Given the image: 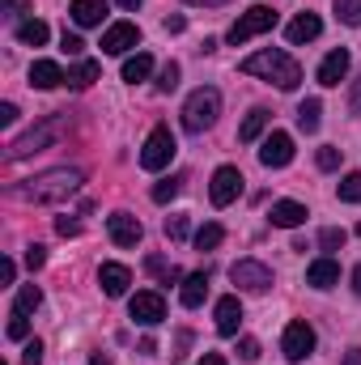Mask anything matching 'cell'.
Listing matches in <instances>:
<instances>
[{
    "mask_svg": "<svg viewBox=\"0 0 361 365\" xmlns=\"http://www.w3.org/2000/svg\"><path fill=\"white\" fill-rule=\"evenodd\" d=\"M81 182H86V170H77V166H56V170L34 175V179L13 182L9 195H13V200H26V204H60V200L77 195Z\"/></svg>",
    "mask_w": 361,
    "mask_h": 365,
    "instance_id": "6da1fadb",
    "label": "cell"
},
{
    "mask_svg": "<svg viewBox=\"0 0 361 365\" xmlns=\"http://www.w3.org/2000/svg\"><path fill=\"white\" fill-rule=\"evenodd\" d=\"M243 73L247 77H264L276 90H298V81H302V64L289 51H276V47H264V51L247 56L243 60Z\"/></svg>",
    "mask_w": 361,
    "mask_h": 365,
    "instance_id": "7a4b0ae2",
    "label": "cell"
},
{
    "mask_svg": "<svg viewBox=\"0 0 361 365\" xmlns=\"http://www.w3.org/2000/svg\"><path fill=\"white\" fill-rule=\"evenodd\" d=\"M64 132H68V115H51V119H43L39 128H30L26 136H17V140L4 149V162H21V158H30V153H43V149L56 145Z\"/></svg>",
    "mask_w": 361,
    "mask_h": 365,
    "instance_id": "3957f363",
    "label": "cell"
},
{
    "mask_svg": "<svg viewBox=\"0 0 361 365\" xmlns=\"http://www.w3.org/2000/svg\"><path fill=\"white\" fill-rule=\"evenodd\" d=\"M217 115H221V93L213 90V86H200L195 93H187V102H183V128L187 132L213 128Z\"/></svg>",
    "mask_w": 361,
    "mask_h": 365,
    "instance_id": "277c9868",
    "label": "cell"
},
{
    "mask_svg": "<svg viewBox=\"0 0 361 365\" xmlns=\"http://www.w3.org/2000/svg\"><path fill=\"white\" fill-rule=\"evenodd\" d=\"M175 153H179L175 132H171V128H153V132L145 136V145H141V166H145V170H166V166L175 162Z\"/></svg>",
    "mask_w": 361,
    "mask_h": 365,
    "instance_id": "5b68a950",
    "label": "cell"
},
{
    "mask_svg": "<svg viewBox=\"0 0 361 365\" xmlns=\"http://www.w3.org/2000/svg\"><path fill=\"white\" fill-rule=\"evenodd\" d=\"M272 26H276V13H272V9H264V4H255V9H247V13L230 26V34H225V38H230L234 47H243V43H251V38L268 34Z\"/></svg>",
    "mask_w": 361,
    "mask_h": 365,
    "instance_id": "8992f818",
    "label": "cell"
},
{
    "mask_svg": "<svg viewBox=\"0 0 361 365\" xmlns=\"http://www.w3.org/2000/svg\"><path fill=\"white\" fill-rule=\"evenodd\" d=\"M230 280L243 289V293H268L272 289V268L260 264V259H238L230 268Z\"/></svg>",
    "mask_w": 361,
    "mask_h": 365,
    "instance_id": "52a82bcc",
    "label": "cell"
},
{
    "mask_svg": "<svg viewBox=\"0 0 361 365\" xmlns=\"http://www.w3.org/2000/svg\"><path fill=\"white\" fill-rule=\"evenodd\" d=\"M280 353H285L293 365L306 361V357L315 353V327H310V323H302V319H298V323H289V327H285V336H280Z\"/></svg>",
    "mask_w": 361,
    "mask_h": 365,
    "instance_id": "ba28073f",
    "label": "cell"
},
{
    "mask_svg": "<svg viewBox=\"0 0 361 365\" xmlns=\"http://www.w3.org/2000/svg\"><path fill=\"white\" fill-rule=\"evenodd\" d=\"M128 314H132V323H141V327H158V323L166 319V297L153 293V289H145V293H136V297L128 302Z\"/></svg>",
    "mask_w": 361,
    "mask_h": 365,
    "instance_id": "9c48e42d",
    "label": "cell"
},
{
    "mask_svg": "<svg viewBox=\"0 0 361 365\" xmlns=\"http://www.w3.org/2000/svg\"><path fill=\"white\" fill-rule=\"evenodd\" d=\"M208 195H213L217 208L234 204V200L243 195V170H238V166H221V170L213 175V182H208Z\"/></svg>",
    "mask_w": 361,
    "mask_h": 365,
    "instance_id": "30bf717a",
    "label": "cell"
},
{
    "mask_svg": "<svg viewBox=\"0 0 361 365\" xmlns=\"http://www.w3.org/2000/svg\"><path fill=\"white\" fill-rule=\"evenodd\" d=\"M141 43V30L132 26V21H111L106 30H102V51L106 56H123V51H132Z\"/></svg>",
    "mask_w": 361,
    "mask_h": 365,
    "instance_id": "8fae6325",
    "label": "cell"
},
{
    "mask_svg": "<svg viewBox=\"0 0 361 365\" xmlns=\"http://www.w3.org/2000/svg\"><path fill=\"white\" fill-rule=\"evenodd\" d=\"M106 234H111L115 247H136V242L145 238V225H141L132 212H111V217H106Z\"/></svg>",
    "mask_w": 361,
    "mask_h": 365,
    "instance_id": "7c38bea8",
    "label": "cell"
},
{
    "mask_svg": "<svg viewBox=\"0 0 361 365\" xmlns=\"http://www.w3.org/2000/svg\"><path fill=\"white\" fill-rule=\"evenodd\" d=\"M260 162H264L268 170H280V166H289V162H293V136H289V132H272V136H264Z\"/></svg>",
    "mask_w": 361,
    "mask_h": 365,
    "instance_id": "4fadbf2b",
    "label": "cell"
},
{
    "mask_svg": "<svg viewBox=\"0 0 361 365\" xmlns=\"http://www.w3.org/2000/svg\"><path fill=\"white\" fill-rule=\"evenodd\" d=\"M349 64H353V56L345 51V47H336V51H327L323 56V64H319V86H340L345 77H349Z\"/></svg>",
    "mask_w": 361,
    "mask_h": 365,
    "instance_id": "5bb4252c",
    "label": "cell"
},
{
    "mask_svg": "<svg viewBox=\"0 0 361 365\" xmlns=\"http://www.w3.org/2000/svg\"><path fill=\"white\" fill-rule=\"evenodd\" d=\"M323 34V21L315 17V13H298L289 26H285V38L293 43V47H302V43H315Z\"/></svg>",
    "mask_w": 361,
    "mask_h": 365,
    "instance_id": "9a60e30c",
    "label": "cell"
},
{
    "mask_svg": "<svg viewBox=\"0 0 361 365\" xmlns=\"http://www.w3.org/2000/svg\"><path fill=\"white\" fill-rule=\"evenodd\" d=\"M98 284H102L106 297H123L128 284H132V272H128L123 264H102V268H98Z\"/></svg>",
    "mask_w": 361,
    "mask_h": 365,
    "instance_id": "2e32d148",
    "label": "cell"
},
{
    "mask_svg": "<svg viewBox=\"0 0 361 365\" xmlns=\"http://www.w3.org/2000/svg\"><path fill=\"white\" fill-rule=\"evenodd\" d=\"M68 81V73L56 64V60H34V68H30V86L34 90H56V86H64Z\"/></svg>",
    "mask_w": 361,
    "mask_h": 365,
    "instance_id": "e0dca14e",
    "label": "cell"
},
{
    "mask_svg": "<svg viewBox=\"0 0 361 365\" xmlns=\"http://www.w3.org/2000/svg\"><path fill=\"white\" fill-rule=\"evenodd\" d=\"M213 319H217V331H221V336H238L243 302H238V297H221V302H217V310H213Z\"/></svg>",
    "mask_w": 361,
    "mask_h": 365,
    "instance_id": "ac0fdd59",
    "label": "cell"
},
{
    "mask_svg": "<svg viewBox=\"0 0 361 365\" xmlns=\"http://www.w3.org/2000/svg\"><path fill=\"white\" fill-rule=\"evenodd\" d=\"M268 217H272V225H280V230H298L310 212H306V204H298V200H276Z\"/></svg>",
    "mask_w": 361,
    "mask_h": 365,
    "instance_id": "d6986e66",
    "label": "cell"
},
{
    "mask_svg": "<svg viewBox=\"0 0 361 365\" xmlns=\"http://www.w3.org/2000/svg\"><path fill=\"white\" fill-rule=\"evenodd\" d=\"M306 284H310V289H332V284H340V264H336L332 255L315 259V264L306 268Z\"/></svg>",
    "mask_w": 361,
    "mask_h": 365,
    "instance_id": "ffe728a7",
    "label": "cell"
},
{
    "mask_svg": "<svg viewBox=\"0 0 361 365\" xmlns=\"http://www.w3.org/2000/svg\"><path fill=\"white\" fill-rule=\"evenodd\" d=\"M204 297H208V276H204V272L183 276V289H179L183 306H187V310H195V306H204Z\"/></svg>",
    "mask_w": 361,
    "mask_h": 365,
    "instance_id": "44dd1931",
    "label": "cell"
},
{
    "mask_svg": "<svg viewBox=\"0 0 361 365\" xmlns=\"http://www.w3.org/2000/svg\"><path fill=\"white\" fill-rule=\"evenodd\" d=\"M149 77H153V56H149V51H136V56L123 60V81H128V86H141V81H149Z\"/></svg>",
    "mask_w": 361,
    "mask_h": 365,
    "instance_id": "7402d4cb",
    "label": "cell"
},
{
    "mask_svg": "<svg viewBox=\"0 0 361 365\" xmlns=\"http://www.w3.org/2000/svg\"><path fill=\"white\" fill-rule=\"evenodd\" d=\"M68 13H73L77 26H102V17H106V0H73Z\"/></svg>",
    "mask_w": 361,
    "mask_h": 365,
    "instance_id": "603a6c76",
    "label": "cell"
},
{
    "mask_svg": "<svg viewBox=\"0 0 361 365\" xmlns=\"http://www.w3.org/2000/svg\"><path fill=\"white\" fill-rule=\"evenodd\" d=\"M268 110L264 106H255V110H247V119H243V128H238V140L243 145H251V140H260L264 136V128H268Z\"/></svg>",
    "mask_w": 361,
    "mask_h": 365,
    "instance_id": "cb8c5ba5",
    "label": "cell"
},
{
    "mask_svg": "<svg viewBox=\"0 0 361 365\" xmlns=\"http://www.w3.org/2000/svg\"><path fill=\"white\" fill-rule=\"evenodd\" d=\"M47 38H51V30H47V21H39V17H30V21L17 26V43H21V47H43Z\"/></svg>",
    "mask_w": 361,
    "mask_h": 365,
    "instance_id": "d4e9b609",
    "label": "cell"
},
{
    "mask_svg": "<svg viewBox=\"0 0 361 365\" xmlns=\"http://www.w3.org/2000/svg\"><path fill=\"white\" fill-rule=\"evenodd\" d=\"M39 306H43V289H39V284H21L17 297H13V314H26V319H30Z\"/></svg>",
    "mask_w": 361,
    "mask_h": 365,
    "instance_id": "484cf974",
    "label": "cell"
},
{
    "mask_svg": "<svg viewBox=\"0 0 361 365\" xmlns=\"http://www.w3.org/2000/svg\"><path fill=\"white\" fill-rule=\"evenodd\" d=\"M98 77H102V64H98V60H77V64L68 68V86H77V90L93 86Z\"/></svg>",
    "mask_w": 361,
    "mask_h": 365,
    "instance_id": "4316f807",
    "label": "cell"
},
{
    "mask_svg": "<svg viewBox=\"0 0 361 365\" xmlns=\"http://www.w3.org/2000/svg\"><path fill=\"white\" fill-rule=\"evenodd\" d=\"M319 115H323L319 98H306V102L298 106V128H302V132H319Z\"/></svg>",
    "mask_w": 361,
    "mask_h": 365,
    "instance_id": "83f0119b",
    "label": "cell"
},
{
    "mask_svg": "<svg viewBox=\"0 0 361 365\" xmlns=\"http://www.w3.org/2000/svg\"><path fill=\"white\" fill-rule=\"evenodd\" d=\"M221 238H225V230H221L217 221H208V225H200V230H195V251H217V247H221Z\"/></svg>",
    "mask_w": 361,
    "mask_h": 365,
    "instance_id": "f1b7e54d",
    "label": "cell"
},
{
    "mask_svg": "<svg viewBox=\"0 0 361 365\" xmlns=\"http://www.w3.org/2000/svg\"><path fill=\"white\" fill-rule=\"evenodd\" d=\"M0 13L21 26V21H30V0H0Z\"/></svg>",
    "mask_w": 361,
    "mask_h": 365,
    "instance_id": "f546056e",
    "label": "cell"
},
{
    "mask_svg": "<svg viewBox=\"0 0 361 365\" xmlns=\"http://www.w3.org/2000/svg\"><path fill=\"white\" fill-rule=\"evenodd\" d=\"M336 195L345 204H361V175H345V182L336 187Z\"/></svg>",
    "mask_w": 361,
    "mask_h": 365,
    "instance_id": "4dcf8cb0",
    "label": "cell"
},
{
    "mask_svg": "<svg viewBox=\"0 0 361 365\" xmlns=\"http://www.w3.org/2000/svg\"><path fill=\"white\" fill-rule=\"evenodd\" d=\"M336 17L345 26H361V0H336Z\"/></svg>",
    "mask_w": 361,
    "mask_h": 365,
    "instance_id": "1f68e13d",
    "label": "cell"
},
{
    "mask_svg": "<svg viewBox=\"0 0 361 365\" xmlns=\"http://www.w3.org/2000/svg\"><path fill=\"white\" fill-rule=\"evenodd\" d=\"M179 187H183L179 175H175V179H162L158 187H153V200H158V204H171V200L179 195Z\"/></svg>",
    "mask_w": 361,
    "mask_h": 365,
    "instance_id": "d6a6232c",
    "label": "cell"
},
{
    "mask_svg": "<svg viewBox=\"0 0 361 365\" xmlns=\"http://www.w3.org/2000/svg\"><path fill=\"white\" fill-rule=\"evenodd\" d=\"M319 247H323V251H340V247H345V230H336V225L323 230V234H319Z\"/></svg>",
    "mask_w": 361,
    "mask_h": 365,
    "instance_id": "836d02e7",
    "label": "cell"
},
{
    "mask_svg": "<svg viewBox=\"0 0 361 365\" xmlns=\"http://www.w3.org/2000/svg\"><path fill=\"white\" fill-rule=\"evenodd\" d=\"M175 86H179V64H166V68L158 73V90H162V93H171Z\"/></svg>",
    "mask_w": 361,
    "mask_h": 365,
    "instance_id": "e575fe53",
    "label": "cell"
},
{
    "mask_svg": "<svg viewBox=\"0 0 361 365\" xmlns=\"http://www.w3.org/2000/svg\"><path fill=\"white\" fill-rule=\"evenodd\" d=\"M187 230H191V225H187V217H166V238H171V242L187 238Z\"/></svg>",
    "mask_w": 361,
    "mask_h": 365,
    "instance_id": "d590c367",
    "label": "cell"
},
{
    "mask_svg": "<svg viewBox=\"0 0 361 365\" xmlns=\"http://www.w3.org/2000/svg\"><path fill=\"white\" fill-rule=\"evenodd\" d=\"M30 336V319L26 314H13L9 319V340H26Z\"/></svg>",
    "mask_w": 361,
    "mask_h": 365,
    "instance_id": "8d00e7d4",
    "label": "cell"
},
{
    "mask_svg": "<svg viewBox=\"0 0 361 365\" xmlns=\"http://www.w3.org/2000/svg\"><path fill=\"white\" fill-rule=\"evenodd\" d=\"M21 365H43V344H39V340H26V349H21Z\"/></svg>",
    "mask_w": 361,
    "mask_h": 365,
    "instance_id": "74e56055",
    "label": "cell"
},
{
    "mask_svg": "<svg viewBox=\"0 0 361 365\" xmlns=\"http://www.w3.org/2000/svg\"><path fill=\"white\" fill-rule=\"evenodd\" d=\"M315 162H319V170H336L340 166V149H319Z\"/></svg>",
    "mask_w": 361,
    "mask_h": 365,
    "instance_id": "f35d334b",
    "label": "cell"
},
{
    "mask_svg": "<svg viewBox=\"0 0 361 365\" xmlns=\"http://www.w3.org/2000/svg\"><path fill=\"white\" fill-rule=\"evenodd\" d=\"M43 264H47V251H43V247H26V268H30V272H39Z\"/></svg>",
    "mask_w": 361,
    "mask_h": 365,
    "instance_id": "ab89813d",
    "label": "cell"
},
{
    "mask_svg": "<svg viewBox=\"0 0 361 365\" xmlns=\"http://www.w3.org/2000/svg\"><path fill=\"white\" fill-rule=\"evenodd\" d=\"M238 357H243V361H255V357H260V340L243 336V340H238Z\"/></svg>",
    "mask_w": 361,
    "mask_h": 365,
    "instance_id": "60d3db41",
    "label": "cell"
},
{
    "mask_svg": "<svg viewBox=\"0 0 361 365\" xmlns=\"http://www.w3.org/2000/svg\"><path fill=\"white\" fill-rule=\"evenodd\" d=\"M60 47H64L68 56H81V47H86V43H81L77 34H68V30H64V38H60Z\"/></svg>",
    "mask_w": 361,
    "mask_h": 365,
    "instance_id": "b9f144b4",
    "label": "cell"
},
{
    "mask_svg": "<svg viewBox=\"0 0 361 365\" xmlns=\"http://www.w3.org/2000/svg\"><path fill=\"white\" fill-rule=\"evenodd\" d=\"M56 234H64V238H77V234H81V225H77V221H68V217H60V221H56Z\"/></svg>",
    "mask_w": 361,
    "mask_h": 365,
    "instance_id": "7bdbcfd3",
    "label": "cell"
},
{
    "mask_svg": "<svg viewBox=\"0 0 361 365\" xmlns=\"http://www.w3.org/2000/svg\"><path fill=\"white\" fill-rule=\"evenodd\" d=\"M9 123H17V106L13 102H0V128H9Z\"/></svg>",
    "mask_w": 361,
    "mask_h": 365,
    "instance_id": "ee69618b",
    "label": "cell"
},
{
    "mask_svg": "<svg viewBox=\"0 0 361 365\" xmlns=\"http://www.w3.org/2000/svg\"><path fill=\"white\" fill-rule=\"evenodd\" d=\"M13 280H17V264L4 259V264H0V284H13Z\"/></svg>",
    "mask_w": 361,
    "mask_h": 365,
    "instance_id": "f6af8a7d",
    "label": "cell"
},
{
    "mask_svg": "<svg viewBox=\"0 0 361 365\" xmlns=\"http://www.w3.org/2000/svg\"><path fill=\"white\" fill-rule=\"evenodd\" d=\"M349 110H353V115H361V77L353 81V90H349Z\"/></svg>",
    "mask_w": 361,
    "mask_h": 365,
    "instance_id": "bcb514c9",
    "label": "cell"
},
{
    "mask_svg": "<svg viewBox=\"0 0 361 365\" xmlns=\"http://www.w3.org/2000/svg\"><path fill=\"white\" fill-rule=\"evenodd\" d=\"M195 365H225V357H221V353H204Z\"/></svg>",
    "mask_w": 361,
    "mask_h": 365,
    "instance_id": "7dc6e473",
    "label": "cell"
},
{
    "mask_svg": "<svg viewBox=\"0 0 361 365\" xmlns=\"http://www.w3.org/2000/svg\"><path fill=\"white\" fill-rule=\"evenodd\" d=\"M183 26H187V21H183V17H166V30H171V34H179Z\"/></svg>",
    "mask_w": 361,
    "mask_h": 365,
    "instance_id": "c3c4849f",
    "label": "cell"
},
{
    "mask_svg": "<svg viewBox=\"0 0 361 365\" xmlns=\"http://www.w3.org/2000/svg\"><path fill=\"white\" fill-rule=\"evenodd\" d=\"M345 365H361V349H349L345 353Z\"/></svg>",
    "mask_w": 361,
    "mask_h": 365,
    "instance_id": "681fc988",
    "label": "cell"
},
{
    "mask_svg": "<svg viewBox=\"0 0 361 365\" xmlns=\"http://www.w3.org/2000/svg\"><path fill=\"white\" fill-rule=\"evenodd\" d=\"M353 293H357V297H361V264H357V268H353Z\"/></svg>",
    "mask_w": 361,
    "mask_h": 365,
    "instance_id": "f907efd6",
    "label": "cell"
},
{
    "mask_svg": "<svg viewBox=\"0 0 361 365\" xmlns=\"http://www.w3.org/2000/svg\"><path fill=\"white\" fill-rule=\"evenodd\" d=\"M187 4H204V9H217V4H225V0H187Z\"/></svg>",
    "mask_w": 361,
    "mask_h": 365,
    "instance_id": "816d5d0a",
    "label": "cell"
},
{
    "mask_svg": "<svg viewBox=\"0 0 361 365\" xmlns=\"http://www.w3.org/2000/svg\"><path fill=\"white\" fill-rule=\"evenodd\" d=\"M115 4H119V9H136L141 0H115Z\"/></svg>",
    "mask_w": 361,
    "mask_h": 365,
    "instance_id": "f5cc1de1",
    "label": "cell"
},
{
    "mask_svg": "<svg viewBox=\"0 0 361 365\" xmlns=\"http://www.w3.org/2000/svg\"><path fill=\"white\" fill-rule=\"evenodd\" d=\"M90 365H111V361H106V357H102V353H98V357H90Z\"/></svg>",
    "mask_w": 361,
    "mask_h": 365,
    "instance_id": "db71d44e",
    "label": "cell"
}]
</instances>
